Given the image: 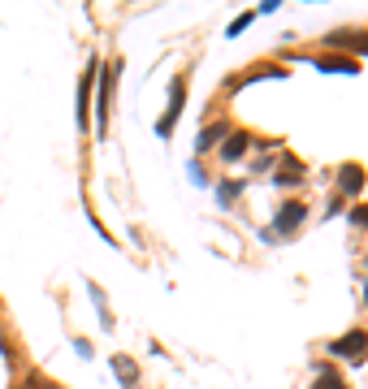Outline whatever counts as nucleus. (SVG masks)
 Instances as JSON below:
<instances>
[{
  "label": "nucleus",
  "instance_id": "1",
  "mask_svg": "<svg viewBox=\"0 0 368 389\" xmlns=\"http://www.w3.org/2000/svg\"><path fill=\"white\" fill-rule=\"evenodd\" d=\"M113 82H117V65H104V70H100V100H95V130H100V139H104V130H109Z\"/></svg>",
  "mask_w": 368,
  "mask_h": 389
},
{
  "label": "nucleus",
  "instance_id": "2",
  "mask_svg": "<svg viewBox=\"0 0 368 389\" xmlns=\"http://www.w3.org/2000/svg\"><path fill=\"white\" fill-rule=\"evenodd\" d=\"M182 104H186V78H174V91H169V108H165V117L156 122V134L169 139L174 126H178V113H182Z\"/></svg>",
  "mask_w": 368,
  "mask_h": 389
},
{
  "label": "nucleus",
  "instance_id": "3",
  "mask_svg": "<svg viewBox=\"0 0 368 389\" xmlns=\"http://www.w3.org/2000/svg\"><path fill=\"white\" fill-rule=\"evenodd\" d=\"M364 351H368V333H364V329H351L347 338H338V342L330 346V355L351 359V363H364Z\"/></svg>",
  "mask_w": 368,
  "mask_h": 389
},
{
  "label": "nucleus",
  "instance_id": "4",
  "mask_svg": "<svg viewBox=\"0 0 368 389\" xmlns=\"http://www.w3.org/2000/svg\"><path fill=\"white\" fill-rule=\"evenodd\" d=\"M95 74H100V65L91 61L87 74L78 78V130H91V82H95Z\"/></svg>",
  "mask_w": 368,
  "mask_h": 389
},
{
  "label": "nucleus",
  "instance_id": "5",
  "mask_svg": "<svg viewBox=\"0 0 368 389\" xmlns=\"http://www.w3.org/2000/svg\"><path fill=\"white\" fill-rule=\"evenodd\" d=\"M303 216H307V208H303V203H286V208L278 212V220H273V230H278V234H290V230H299V225H303ZM273 230H269V234H273Z\"/></svg>",
  "mask_w": 368,
  "mask_h": 389
},
{
  "label": "nucleus",
  "instance_id": "6",
  "mask_svg": "<svg viewBox=\"0 0 368 389\" xmlns=\"http://www.w3.org/2000/svg\"><path fill=\"white\" fill-rule=\"evenodd\" d=\"M364 164H342V169H338V191L342 195H359L364 191Z\"/></svg>",
  "mask_w": 368,
  "mask_h": 389
},
{
  "label": "nucleus",
  "instance_id": "7",
  "mask_svg": "<svg viewBox=\"0 0 368 389\" xmlns=\"http://www.w3.org/2000/svg\"><path fill=\"white\" fill-rule=\"evenodd\" d=\"M221 139H230V122H208L195 139V151H208V147H217Z\"/></svg>",
  "mask_w": 368,
  "mask_h": 389
},
{
  "label": "nucleus",
  "instance_id": "8",
  "mask_svg": "<svg viewBox=\"0 0 368 389\" xmlns=\"http://www.w3.org/2000/svg\"><path fill=\"white\" fill-rule=\"evenodd\" d=\"M330 43L334 48H351V52H368V31H338Z\"/></svg>",
  "mask_w": 368,
  "mask_h": 389
},
{
  "label": "nucleus",
  "instance_id": "9",
  "mask_svg": "<svg viewBox=\"0 0 368 389\" xmlns=\"http://www.w3.org/2000/svg\"><path fill=\"white\" fill-rule=\"evenodd\" d=\"M317 70H330V74H359V65L351 57H317Z\"/></svg>",
  "mask_w": 368,
  "mask_h": 389
},
{
  "label": "nucleus",
  "instance_id": "10",
  "mask_svg": "<svg viewBox=\"0 0 368 389\" xmlns=\"http://www.w3.org/2000/svg\"><path fill=\"white\" fill-rule=\"evenodd\" d=\"M113 372H117L122 389H139V372H135V363H130L126 355H117V359H113Z\"/></svg>",
  "mask_w": 368,
  "mask_h": 389
},
{
  "label": "nucleus",
  "instance_id": "11",
  "mask_svg": "<svg viewBox=\"0 0 368 389\" xmlns=\"http://www.w3.org/2000/svg\"><path fill=\"white\" fill-rule=\"evenodd\" d=\"M247 147H251V134H243V130H238V134H230V139H226L221 156H226V160H238V156H243Z\"/></svg>",
  "mask_w": 368,
  "mask_h": 389
},
{
  "label": "nucleus",
  "instance_id": "12",
  "mask_svg": "<svg viewBox=\"0 0 368 389\" xmlns=\"http://www.w3.org/2000/svg\"><path fill=\"white\" fill-rule=\"evenodd\" d=\"M273 182H282V186H295V182H303V169H299V160H286V169H282Z\"/></svg>",
  "mask_w": 368,
  "mask_h": 389
},
{
  "label": "nucleus",
  "instance_id": "13",
  "mask_svg": "<svg viewBox=\"0 0 368 389\" xmlns=\"http://www.w3.org/2000/svg\"><path fill=\"white\" fill-rule=\"evenodd\" d=\"M312 389H347V380H342V376H334V372H325V376H321L317 385H312Z\"/></svg>",
  "mask_w": 368,
  "mask_h": 389
},
{
  "label": "nucleus",
  "instance_id": "14",
  "mask_svg": "<svg viewBox=\"0 0 368 389\" xmlns=\"http://www.w3.org/2000/svg\"><path fill=\"white\" fill-rule=\"evenodd\" d=\"M217 199H221V203H234V199H238V182H226V186L217 191Z\"/></svg>",
  "mask_w": 368,
  "mask_h": 389
},
{
  "label": "nucleus",
  "instance_id": "15",
  "mask_svg": "<svg viewBox=\"0 0 368 389\" xmlns=\"http://www.w3.org/2000/svg\"><path fill=\"white\" fill-rule=\"evenodd\" d=\"M351 225H368V203H359V208L351 212Z\"/></svg>",
  "mask_w": 368,
  "mask_h": 389
},
{
  "label": "nucleus",
  "instance_id": "16",
  "mask_svg": "<svg viewBox=\"0 0 368 389\" xmlns=\"http://www.w3.org/2000/svg\"><path fill=\"white\" fill-rule=\"evenodd\" d=\"M26 389H57V385L43 380V376H26Z\"/></svg>",
  "mask_w": 368,
  "mask_h": 389
}]
</instances>
